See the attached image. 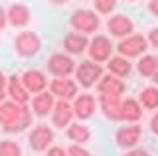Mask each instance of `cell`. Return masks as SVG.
I'll list each match as a JSON object with an SVG mask.
<instances>
[{"label": "cell", "mask_w": 158, "mask_h": 156, "mask_svg": "<svg viewBox=\"0 0 158 156\" xmlns=\"http://www.w3.org/2000/svg\"><path fill=\"white\" fill-rule=\"evenodd\" d=\"M32 125V111L16 101L0 103V126L4 133H22Z\"/></svg>", "instance_id": "6da1fadb"}, {"label": "cell", "mask_w": 158, "mask_h": 156, "mask_svg": "<svg viewBox=\"0 0 158 156\" xmlns=\"http://www.w3.org/2000/svg\"><path fill=\"white\" fill-rule=\"evenodd\" d=\"M69 24L75 32L81 34H93L101 26V18L97 16L93 10H75L69 18Z\"/></svg>", "instance_id": "7a4b0ae2"}, {"label": "cell", "mask_w": 158, "mask_h": 156, "mask_svg": "<svg viewBox=\"0 0 158 156\" xmlns=\"http://www.w3.org/2000/svg\"><path fill=\"white\" fill-rule=\"evenodd\" d=\"M14 50L22 57H32L42 50V40H40V36L34 34V32H22V34H18V38L14 40Z\"/></svg>", "instance_id": "3957f363"}, {"label": "cell", "mask_w": 158, "mask_h": 156, "mask_svg": "<svg viewBox=\"0 0 158 156\" xmlns=\"http://www.w3.org/2000/svg\"><path fill=\"white\" fill-rule=\"evenodd\" d=\"M75 77H77L79 85L89 89L95 83H99V79L103 77V67L99 63H93V61H83V63H79V67L75 69Z\"/></svg>", "instance_id": "277c9868"}, {"label": "cell", "mask_w": 158, "mask_h": 156, "mask_svg": "<svg viewBox=\"0 0 158 156\" xmlns=\"http://www.w3.org/2000/svg\"><path fill=\"white\" fill-rule=\"evenodd\" d=\"M146 46H148V40L144 36L132 34V36H128V38H123V42L117 46V50L123 57L128 60V57H138L142 51H146Z\"/></svg>", "instance_id": "5b68a950"}, {"label": "cell", "mask_w": 158, "mask_h": 156, "mask_svg": "<svg viewBox=\"0 0 158 156\" xmlns=\"http://www.w3.org/2000/svg\"><path fill=\"white\" fill-rule=\"evenodd\" d=\"M28 142H30V148H32L34 152H44V150H48V146L53 142V130L46 125H38L36 129L30 133Z\"/></svg>", "instance_id": "8992f818"}, {"label": "cell", "mask_w": 158, "mask_h": 156, "mask_svg": "<svg viewBox=\"0 0 158 156\" xmlns=\"http://www.w3.org/2000/svg\"><path fill=\"white\" fill-rule=\"evenodd\" d=\"M113 53V43L107 36H95L89 42V55L93 61H109Z\"/></svg>", "instance_id": "52a82bcc"}, {"label": "cell", "mask_w": 158, "mask_h": 156, "mask_svg": "<svg viewBox=\"0 0 158 156\" xmlns=\"http://www.w3.org/2000/svg\"><path fill=\"white\" fill-rule=\"evenodd\" d=\"M48 69L49 73H53L56 77H67L75 71V63L69 55H63V53H53L48 60Z\"/></svg>", "instance_id": "ba28073f"}, {"label": "cell", "mask_w": 158, "mask_h": 156, "mask_svg": "<svg viewBox=\"0 0 158 156\" xmlns=\"http://www.w3.org/2000/svg\"><path fill=\"white\" fill-rule=\"evenodd\" d=\"M101 111L111 121H123V101L121 95H99Z\"/></svg>", "instance_id": "9c48e42d"}, {"label": "cell", "mask_w": 158, "mask_h": 156, "mask_svg": "<svg viewBox=\"0 0 158 156\" xmlns=\"http://www.w3.org/2000/svg\"><path fill=\"white\" fill-rule=\"evenodd\" d=\"M140 136H142V129L138 125H131V126L118 129L115 134V140L121 148H135L140 142Z\"/></svg>", "instance_id": "30bf717a"}, {"label": "cell", "mask_w": 158, "mask_h": 156, "mask_svg": "<svg viewBox=\"0 0 158 156\" xmlns=\"http://www.w3.org/2000/svg\"><path fill=\"white\" fill-rule=\"evenodd\" d=\"M107 30L117 38H128V36H132L135 24L125 14H117V16H111V20L107 22Z\"/></svg>", "instance_id": "8fae6325"}, {"label": "cell", "mask_w": 158, "mask_h": 156, "mask_svg": "<svg viewBox=\"0 0 158 156\" xmlns=\"http://www.w3.org/2000/svg\"><path fill=\"white\" fill-rule=\"evenodd\" d=\"M52 93L53 97H59L63 101L75 99L77 97V83L73 79H67V77H57V79L52 81Z\"/></svg>", "instance_id": "7c38bea8"}, {"label": "cell", "mask_w": 158, "mask_h": 156, "mask_svg": "<svg viewBox=\"0 0 158 156\" xmlns=\"http://www.w3.org/2000/svg\"><path fill=\"white\" fill-rule=\"evenodd\" d=\"M73 107L67 103V101L59 99L56 107H53L52 111V121H53V126H57V129H63V126H69L71 125V119H73Z\"/></svg>", "instance_id": "4fadbf2b"}, {"label": "cell", "mask_w": 158, "mask_h": 156, "mask_svg": "<svg viewBox=\"0 0 158 156\" xmlns=\"http://www.w3.org/2000/svg\"><path fill=\"white\" fill-rule=\"evenodd\" d=\"M22 83L24 87L28 89V93H42L48 85V79H46V73H42L40 69H28L26 73L22 75Z\"/></svg>", "instance_id": "5bb4252c"}, {"label": "cell", "mask_w": 158, "mask_h": 156, "mask_svg": "<svg viewBox=\"0 0 158 156\" xmlns=\"http://www.w3.org/2000/svg\"><path fill=\"white\" fill-rule=\"evenodd\" d=\"M85 47H89V40L85 38V34L79 32H69L63 38V50L71 55H79V53L85 51Z\"/></svg>", "instance_id": "9a60e30c"}, {"label": "cell", "mask_w": 158, "mask_h": 156, "mask_svg": "<svg viewBox=\"0 0 158 156\" xmlns=\"http://www.w3.org/2000/svg\"><path fill=\"white\" fill-rule=\"evenodd\" d=\"M6 91H8V95H10V99H12V101H16V103H20V105H28L30 93H28V89L22 83V77H18V75L8 77Z\"/></svg>", "instance_id": "2e32d148"}, {"label": "cell", "mask_w": 158, "mask_h": 156, "mask_svg": "<svg viewBox=\"0 0 158 156\" xmlns=\"http://www.w3.org/2000/svg\"><path fill=\"white\" fill-rule=\"evenodd\" d=\"M6 16H8V22L12 24L14 28H24L30 22L32 14H30V8L26 4H12L6 10Z\"/></svg>", "instance_id": "e0dca14e"}, {"label": "cell", "mask_w": 158, "mask_h": 156, "mask_svg": "<svg viewBox=\"0 0 158 156\" xmlns=\"http://www.w3.org/2000/svg\"><path fill=\"white\" fill-rule=\"evenodd\" d=\"M93 111H95V97L89 95V93H83L75 97V101H73V113H75L81 121L89 119V117L93 115Z\"/></svg>", "instance_id": "ac0fdd59"}, {"label": "cell", "mask_w": 158, "mask_h": 156, "mask_svg": "<svg viewBox=\"0 0 158 156\" xmlns=\"http://www.w3.org/2000/svg\"><path fill=\"white\" fill-rule=\"evenodd\" d=\"M97 89H99V95H123L127 87L121 79H117V75H107L99 79Z\"/></svg>", "instance_id": "d6986e66"}, {"label": "cell", "mask_w": 158, "mask_h": 156, "mask_svg": "<svg viewBox=\"0 0 158 156\" xmlns=\"http://www.w3.org/2000/svg\"><path fill=\"white\" fill-rule=\"evenodd\" d=\"M53 107H56V101H53V93H46V91H42V93H38L34 97L32 101V109L34 113L38 117H46L48 113H52Z\"/></svg>", "instance_id": "ffe728a7"}, {"label": "cell", "mask_w": 158, "mask_h": 156, "mask_svg": "<svg viewBox=\"0 0 158 156\" xmlns=\"http://www.w3.org/2000/svg\"><path fill=\"white\" fill-rule=\"evenodd\" d=\"M142 117V107L138 101L135 99H127L123 101V121H131V123H136Z\"/></svg>", "instance_id": "44dd1931"}, {"label": "cell", "mask_w": 158, "mask_h": 156, "mask_svg": "<svg viewBox=\"0 0 158 156\" xmlns=\"http://www.w3.org/2000/svg\"><path fill=\"white\" fill-rule=\"evenodd\" d=\"M131 63H128L127 57H123V55H118V57H111L109 60V71L113 73V75H117V77H127L128 73H131Z\"/></svg>", "instance_id": "7402d4cb"}, {"label": "cell", "mask_w": 158, "mask_h": 156, "mask_svg": "<svg viewBox=\"0 0 158 156\" xmlns=\"http://www.w3.org/2000/svg\"><path fill=\"white\" fill-rule=\"evenodd\" d=\"M67 136L73 140V142L83 144V142H87V140L91 138V130H89L85 125H79V123H77V125H69Z\"/></svg>", "instance_id": "603a6c76"}, {"label": "cell", "mask_w": 158, "mask_h": 156, "mask_svg": "<svg viewBox=\"0 0 158 156\" xmlns=\"http://www.w3.org/2000/svg\"><path fill=\"white\" fill-rule=\"evenodd\" d=\"M156 65H158V57L154 55H144L140 61H138V73L142 77H152L156 71Z\"/></svg>", "instance_id": "cb8c5ba5"}, {"label": "cell", "mask_w": 158, "mask_h": 156, "mask_svg": "<svg viewBox=\"0 0 158 156\" xmlns=\"http://www.w3.org/2000/svg\"><path fill=\"white\" fill-rule=\"evenodd\" d=\"M140 103L146 109H158V89L156 87H146L140 91Z\"/></svg>", "instance_id": "d4e9b609"}, {"label": "cell", "mask_w": 158, "mask_h": 156, "mask_svg": "<svg viewBox=\"0 0 158 156\" xmlns=\"http://www.w3.org/2000/svg\"><path fill=\"white\" fill-rule=\"evenodd\" d=\"M0 156H22V148L14 140H0Z\"/></svg>", "instance_id": "484cf974"}, {"label": "cell", "mask_w": 158, "mask_h": 156, "mask_svg": "<svg viewBox=\"0 0 158 156\" xmlns=\"http://www.w3.org/2000/svg\"><path fill=\"white\" fill-rule=\"evenodd\" d=\"M95 2V10L99 14H111L117 6V0H93Z\"/></svg>", "instance_id": "4316f807"}, {"label": "cell", "mask_w": 158, "mask_h": 156, "mask_svg": "<svg viewBox=\"0 0 158 156\" xmlns=\"http://www.w3.org/2000/svg\"><path fill=\"white\" fill-rule=\"evenodd\" d=\"M67 154H69V156H91V152H87V150L81 148L79 144L69 146V148H67Z\"/></svg>", "instance_id": "83f0119b"}, {"label": "cell", "mask_w": 158, "mask_h": 156, "mask_svg": "<svg viewBox=\"0 0 158 156\" xmlns=\"http://www.w3.org/2000/svg\"><path fill=\"white\" fill-rule=\"evenodd\" d=\"M6 87H8V79L4 77V73L0 71V103H4V97H6Z\"/></svg>", "instance_id": "f1b7e54d"}, {"label": "cell", "mask_w": 158, "mask_h": 156, "mask_svg": "<svg viewBox=\"0 0 158 156\" xmlns=\"http://www.w3.org/2000/svg\"><path fill=\"white\" fill-rule=\"evenodd\" d=\"M46 156H69V154H67V150L61 148V146H52Z\"/></svg>", "instance_id": "f546056e"}, {"label": "cell", "mask_w": 158, "mask_h": 156, "mask_svg": "<svg viewBox=\"0 0 158 156\" xmlns=\"http://www.w3.org/2000/svg\"><path fill=\"white\" fill-rule=\"evenodd\" d=\"M125 156H150V152L144 150V148H131Z\"/></svg>", "instance_id": "4dcf8cb0"}, {"label": "cell", "mask_w": 158, "mask_h": 156, "mask_svg": "<svg viewBox=\"0 0 158 156\" xmlns=\"http://www.w3.org/2000/svg\"><path fill=\"white\" fill-rule=\"evenodd\" d=\"M148 42L152 43V47H158V28L150 30V34H148Z\"/></svg>", "instance_id": "1f68e13d"}, {"label": "cell", "mask_w": 158, "mask_h": 156, "mask_svg": "<svg viewBox=\"0 0 158 156\" xmlns=\"http://www.w3.org/2000/svg\"><path fill=\"white\" fill-rule=\"evenodd\" d=\"M6 22H8V16H6V10L0 6V32L6 28Z\"/></svg>", "instance_id": "d6a6232c"}, {"label": "cell", "mask_w": 158, "mask_h": 156, "mask_svg": "<svg viewBox=\"0 0 158 156\" xmlns=\"http://www.w3.org/2000/svg\"><path fill=\"white\" fill-rule=\"evenodd\" d=\"M150 130H152L154 134H158V111L154 113V117L150 119Z\"/></svg>", "instance_id": "836d02e7"}, {"label": "cell", "mask_w": 158, "mask_h": 156, "mask_svg": "<svg viewBox=\"0 0 158 156\" xmlns=\"http://www.w3.org/2000/svg\"><path fill=\"white\" fill-rule=\"evenodd\" d=\"M148 10L154 14V16H158V0H150V4H148Z\"/></svg>", "instance_id": "e575fe53"}, {"label": "cell", "mask_w": 158, "mask_h": 156, "mask_svg": "<svg viewBox=\"0 0 158 156\" xmlns=\"http://www.w3.org/2000/svg\"><path fill=\"white\" fill-rule=\"evenodd\" d=\"M49 2H52L53 6H63V4H67L69 0H49Z\"/></svg>", "instance_id": "d590c367"}, {"label": "cell", "mask_w": 158, "mask_h": 156, "mask_svg": "<svg viewBox=\"0 0 158 156\" xmlns=\"http://www.w3.org/2000/svg\"><path fill=\"white\" fill-rule=\"evenodd\" d=\"M152 81H154V83H158V65H156V71H154V75H152Z\"/></svg>", "instance_id": "8d00e7d4"}]
</instances>
